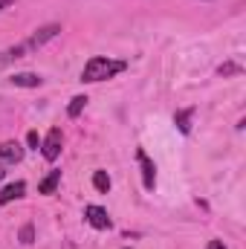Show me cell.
<instances>
[{"mask_svg": "<svg viewBox=\"0 0 246 249\" xmlns=\"http://www.w3.org/2000/svg\"><path fill=\"white\" fill-rule=\"evenodd\" d=\"M127 70L124 61H113V58H105V55H93L90 61L84 64V72H81V81L93 84V81H105V78H113Z\"/></svg>", "mask_w": 246, "mask_h": 249, "instance_id": "1", "label": "cell"}, {"mask_svg": "<svg viewBox=\"0 0 246 249\" xmlns=\"http://www.w3.org/2000/svg\"><path fill=\"white\" fill-rule=\"evenodd\" d=\"M61 145H64L61 127H53V130L47 133V139H44V145H41V151H44V160H50V162H55V160L61 157Z\"/></svg>", "mask_w": 246, "mask_h": 249, "instance_id": "2", "label": "cell"}, {"mask_svg": "<svg viewBox=\"0 0 246 249\" xmlns=\"http://www.w3.org/2000/svg\"><path fill=\"white\" fill-rule=\"evenodd\" d=\"M58 32H61V26L58 23H47V26H41V29H35L32 32V38L26 41V47H29V53H35L38 47H44L47 41H53V38H58Z\"/></svg>", "mask_w": 246, "mask_h": 249, "instance_id": "3", "label": "cell"}, {"mask_svg": "<svg viewBox=\"0 0 246 249\" xmlns=\"http://www.w3.org/2000/svg\"><path fill=\"white\" fill-rule=\"evenodd\" d=\"M136 160H139V168H142V183H145V188L154 191V186H157V168H154L151 157L142 148H136Z\"/></svg>", "mask_w": 246, "mask_h": 249, "instance_id": "4", "label": "cell"}, {"mask_svg": "<svg viewBox=\"0 0 246 249\" xmlns=\"http://www.w3.org/2000/svg\"><path fill=\"white\" fill-rule=\"evenodd\" d=\"M84 217L93 229H110V214L102 206H84Z\"/></svg>", "mask_w": 246, "mask_h": 249, "instance_id": "5", "label": "cell"}, {"mask_svg": "<svg viewBox=\"0 0 246 249\" xmlns=\"http://www.w3.org/2000/svg\"><path fill=\"white\" fill-rule=\"evenodd\" d=\"M0 160L3 162H20L23 160V145L18 142V139H6V142H0Z\"/></svg>", "mask_w": 246, "mask_h": 249, "instance_id": "6", "label": "cell"}, {"mask_svg": "<svg viewBox=\"0 0 246 249\" xmlns=\"http://www.w3.org/2000/svg\"><path fill=\"white\" fill-rule=\"evenodd\" d=\"M23 55H29V47H26V41H23V44H15V47H9V50H3V53H0V67H6V64L18 61V58H23Z\"/></svg>", "mask_w": 246, "mask_h": 249, "instance_id": "7", "label": "cell"}, {"mask_svg": "<svg viewBox=\"0 0 246 249\" xmlns=\"http://www.w3.org/2000/svg\"><path fill=\"white\" fill-rule=\"evenodd\" d=\"M23 191H26V183H9V186L0 191V206H6V203H12V200H20L23 197Z\"/></svg>", "mask_w": 246, "mask_h": 249, "instance_id": "8", "label": "cell"}, {"mask_svg": "<svg viewBox=\"0 0 246 249\" xmlns=\"http://www.w3.org/2000/svg\"><path fill=\"white\" fill-rule=\"evenodd\" d=\"M12 84H15V87H41L44 78H41L38 72H15V75H12Z\"/></svg>", "mask_w": 246, "mask_h": 249, "instance_id": "9", "label": "cell"}, {"mask_svg": "<svg viewBox=\"0 0 246 249\" xmlns=\"http://www.w3.org/2000/svg\"><path fill=\"white\" fill-rule=\"evenodd\" d=\"M191 116H194V107L177 110V113H174V124L180 127V133H191Z\"/></svg>", "mask_w": 246, "mask_h": 249, "instance_id": "10", "label": "cell"}, {"mask_svg": "<svg viewBox=\"0 0 246 249\" xmlns=\"http://www.w3.org/2000/svg\"><path fill=\"white\" fill-rule=\"evenodd\" d=\"M58 183H61V171H50V174L41 180V186H38V188H41V194H53Z\"/></svg>", "mask_w": 246, "mask_h": 249, "instance_id": "11", "label": "cell"}, {"mask_svg": "<svg viewBox=\"0 0 246 249\" xmlns=\"http://www.w3.org/2000/svg\"><path fill=\"white\" fill-rule=\"evenodd\" d=\"M84 107H87V96H75V99L67 105V116H70V119H78Z\"/></svg>", "mask_w": 246, "mask_h": 249, "instance_id": "12", "label": "cell"}, {"mask_svg": "<svg viewBox=\"0 0 246 249\" xmlns=\"http://www.w3.org/2000/svg\"><path fill=\"white\" fill-rule=\"evenodd\" d=\"M93 186H96V191L107 194L110 191V174L107 171H93Z\"/></svg>", "mask_w": 246, "mask_h": 249, "instance_id": "13", "label": "cell"}, {"mask_svg": "<svg viewBox=\"0 0 246 249\" xmlns=\"http://www.w3.org/2000/svg\"><path fill=\"white\" fill-rule=\"evenodd\" d=\"M241 72H244V67L235 64V61H226V64L217 67V75H223V78H229V75H241Z\"/></svg>", "mask_w": 246, "mask_h": 249, "instance_id": "14", "label": "cell"}, {"mask_svg": "<svg viewBox=\"0 0 246 249\" xmlns=\"http://www.w3.org/2000/svg\"><path fill=\"white\" fill-rule=\"evenodd\" d=\"M32 241H35V226L26 223V226L20 229V244H32Z\"/></svg>", "mask_w": 246, "mask_h": 249, "instance_id": "15", "label": "cell"}, {"mask_svg": "<svg viewBox=\"0 0 246 249\" xmlns=\"http://www.w3.org/2000/svg\"><path fill=\"white\" fill-rule=\"evenodd\" d=\"M26 145H29V148H35V151L41 148V139H38V130H29V133H26Z\"/></svg>", "mask_w": 246, "mask_h": 249, "instance_id": "16", "label": "cell"}, {"mask_svg": "<svg viewBox=\"0 0 246 249\" xmlns=\"http://www.w3.org/2000/svg\"><path fill=\"white\" fill-rule=\"evenodd\" d=\"M209 249H226L220 241H209Z\"/></svg>", "mask_w": 246, "mask_h": 249, "instance_id": "17", "label": "cell"}, {"mask_svg": "<svg viewBox=\"0 0 246 249\" xmlns=\"http://www.w3.org/2000/svg\"><path fill=\"white\" fill-rule=\"evenodd\" d=\"M12 3H15V0H0V12H3L6 6H12Z\"/></svg>", "mask_w": 246, "mask_h": 249, "instance_id": "18", "label": "cell"}, {"mask_svg": "<svg viewBox=\"0 0 246 249\" xmlns=\"http://www.w3.org/2000/svg\"><path fill=\"white\" fill-rule=\"evenodd\" d=\"M3 177H6V165L0 162V180H3Z\"/></svg>", "mask_w": 246, "mask_h": 249, "instance_id": "19", "label": "cell"}]
</instances>
